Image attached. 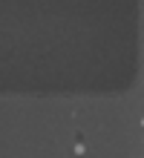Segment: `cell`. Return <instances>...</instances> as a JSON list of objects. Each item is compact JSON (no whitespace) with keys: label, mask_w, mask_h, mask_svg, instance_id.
<instances>
[{"label":"cell","mask_w":144,"mask_h":158,"mask_svg":"<svg viewBox=\"0 0 144 158\" xmlns=\"http://www.w3.org/2000/svg\"><path fill=\"white\" fill-rule=\"evenodd\" d=\"M72 152L78 155V158H84V155H86V144H84V135H78V144L72 147Z\"/></svg>","instance_id":"1"},{"label":"cell","mask_w":144,"mask_h":158,"mask_svg":"<svg viewBox=\"0 0 144 158\" xmlns=\"http://www.w3.org/2000/svg\"><path fill=\"white\" fill-rule=\"evenodd\" d=\"M133 158H138V155H133Z\"/></svg>","instance_id":"2"}]
</instances>
